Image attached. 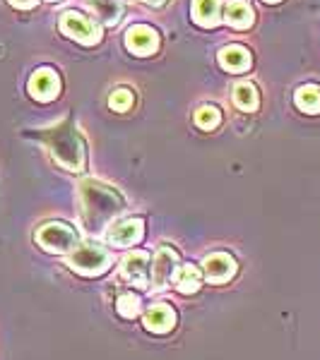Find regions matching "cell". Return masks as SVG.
Instances as JSON below:
<instances>
[{"label": "cell", "mask_w": 320, "mask_h": 360, "mask_svg": "<svg viewBox=\"0 0 320 360\" xmlns=\"http://www.w3.org/2000/svg\"><path fill=\"white\" fill-rule=\"evenodd\" d=\"M80 202H82V219L90 231H101L123 212V197L113 188L99 180H82L80 183Z\"/></svg>", "instance_id": "obj_1"}, {"label": "cell", "mask_w": 320, "mask_h": 360, "mask_svg": "<svg viewBox=\"0 0 320 360\" xmlns=\"http://www.w3.org/2000/svg\"><path fill=\"white\" fill-rule=\"evenodd\" d=\"M37 137L46 144V149L51 152L58 166H63L66 171H73V173L85 171V164H87L85 142H82V137H80V132L75 130L73 123L63 120V123L39 132Z\"/></svg>", "instance_id": "obj_2"}, {"label": "cell", "mask_w": 320, "mask_h": 360, "mask_svg": "<svg viewBox=\"0 0 320 360\" xmlns=\"http://www.w3.org/2000/svg\"><path fill=\"white\" fill-rule=\"evenodd\" d=\"M68 266L82 276H101L111 266V252L97 243H85L73 250L68 257Z\"/></svg>", "instance_id": "obj_3"}, {"label": "cell", "mask_w": 320, "mask_h": 360, "mask_svg": "<svg viewBox=\"0 0 320 360\" xmlns=\"http://www.w3.org/2000/svg\"><path fill=\"white\" fill-rule=\"evenodd\" d=\"M37 243L46 252H70L78 248V231L70 224L49 221L37 231Z\"/></svg>", "instance_id": "obj_4"}, {"label": "cell", "mask_w": 320, "mask_h": 360, "mask_svg": "<svg viewBox=\"0 0 320 360\" xmlns=\"http://www.w3.org/2000/svg\"><path fill=\"white\" fill-rule=\"evenodd\" d=\"M61 29L68 34L70 39H75V41H80L85 46H92V44H97L99 39H101V27H99L94 20H90L87 15L75 13V10L63 13Z\"/></svg>", "instance_id": "obj_5"}, {"label": "cell", "mask_w": 320, "mask_h": 360, "mask_svg": "<svg viewBox=\"0 0 320 360\" xmlns=\"http://www.w3.org/2000/svg\"><path fill=\"white\" fill-rule=\"evenodd\" d=\"M121 274L128 283H133L135 288H147L149 286V255L144 250H133L130 255H125L123 264H121Z\"/></svg>", "instance_id": "obj_6"}, {"label": "cell", "mask_w": 320, "mask_h": 360, "mask_svg": "<svg viewBox=\"0 0 320 360\" xmlns=\"http://www.w3.org/2000/svg\"><path fill=\"white\" fill-rule=\"evenodd\" d=\"M176 269H178V252L168 245H161L156 250L152 266H149V271H152V283L156 288H164L168 281H173Z\"/></svg>", "instance_id": "obj_7"}, {"label": "cell", "mask_w": 320, "mask_h": 360, "mask_svg": "<svg viewBox=\"0 0 320 360\" xmlns=\"http://www.w3.org/2000/svg\"><path fill=\"white\" fill-rule=\"evenodd\" d=\"M236 259L226 252H212L202 262V274H205L209 283H226L236 274Z\"/></svg>", "instance_id": "obj_8"}, {"label": "cell", "mask_w": 320, "mask_h": 360, "mask_svg": "<svg viewBox=\"0 0 320 360\" xmlns=\"http://www.w3.org/2000/svg\"><path fill=\"white\" fill-rule=\"evenodd\" d=\"M144 236V221L142 219H128V221H121L109 229L106 240L109 245L113 248H130L137 245Z\"/></svg>", "instance_id": "obj_9"}, {"label": "cell", "mask_w": 320, "mask_h": 360, "mask_svg": "<svg viewBox=\"0 0 320 360\" xmlns=\"http://www.w3.org/2000/svg\"><path fill=\"white\" fill-rule=\"evenodd\" d=\"M125 46H128V51H133L135 56H152L154 51L159 49V34L147 25H135L128 29Z\"/></svg>", "instance_id": "obj_10"}, {"label": "cell", "mask_w": 320, "mask_h": 360, "mask_svg": "<svg viewBox=\"0 0 320 360\" xmlns=\"http://www.w3.org/2000/svg\"><path fill=\"white\" fill-rule=\"evenodd\" d=\"M58 91H61V79L49 68L37 70L32 75V79H29V94L37 98V101H54Z\"/></svg>", "instance_id": "obj_11"}, {"label": "cell", "mask_w": 320, "mask_h": 360, "mask_svg": "<svg viewBox=\"0 0 320 360\" xmlns=\"http://www.w3.org/2000/svg\"><path fill=\"white\" fill-rule=\"evenodd\" d=\"M142 324H144V329L152 332V334H166L176 327V312H173L171 305L156 303L144 312Z\"/></svg>", "instance_id": "obj_12"}, {"label": "cell", "mask_w": 320, "mask_h": 360, "mask_svg": "<svg viewBox=\"0 0 320 360\" xmlns=\"http://www.w3.org/2000/svg\"><path fill=\"white\" fill-rule=\"evenodd\" d=\"M202 286V271L195 264H181L173 274V288L183 295L197 293Z\"/></svg>", "instance_id": "obj_13"}, {"label": "cell", "mask_w": 320, "mask_h": 360, "mask_svg": "<svg viewBox=\"0 0 320 360\" xmlns=\"http://www.w3.org/2000/svg\"><path fill=\"white\" fill-rule=\"evenodd\" d=\"M219 65L229 72H243L251 68V53L243 46H226L219 51Z\"/></svg>", "instance_id": "obj_14"}, {"label": "cell", "mask_w": 320, "mask_h": 360, "mask_svg": "<svg viewBox=\"0 0 320 360\" xmlns=\"http://www.w3.org/2000/svg\"><path fill=\"white\" fill-rule=\"evenodd\" d=\"M90 8L109 27L118 25L121 17H123V3L121 0H90Z\"/></svg>", "instance_id": "obj_15"}, {"label": "cell", "mask_w": 320, "mask_h": 360, "mask_svg": "<svg viewBox=\"0 0 320 360\" xmlns=\"http://www.w3.org/2000/svg\"><path fill=\"white\" fill-rule=\"evenodd\" d=\"M224 20L236 29H248L253 25V8L248 3H243V0H231L226 5Z\"/></svg>", "instance_id": "obj_16"}, {"label": "cell", "mask_w": 320, "mask_h": 360, "mask_svg": "<svg viewBox=\"0 0 320 360\" xmlns=\"http://www.w3.org/2000/svg\"><path fill=\"white\" fill-rule=\"evenodd\" d=\"M193 20L200 27H214L219 22V0H193Z\"/></svg>", "instance_id": "obj_17"}, {"label": "cell", "mask_w": 320, "mask_h": 360, "mask_svg": "<svg viewBox=\"0 0 320 360\" xmlns=\"http://www.w3.org/2000/svg\"><path fill=\"white\" fill-rule=\"evenodd\" d=\"M234 103L241 111H255L258 108V103H260V96H258V89L251 84V82H241V84H236V89H234Z\"/></svg>", "instance_id": "obj_18"}, {"label": "cell", "mask_w": 320, "mask_h": 360, "mask_svg": "<svg viewBox=\"0 0 320 360\" xmlns=\"http://www.w3.org/2000/svg\"><path fill=\"white\" fill-rule=\"evenodd\" d=\"M296 106L301 108L304 113H320V89L318 86H301L294 96Z\"/></svg>", "instance_id": "obj_19"}, {"label": "cell", "mask_w": 320, "mask_h": 360, "mask_svg": "<svg viewBox=\"0 0 320 360\" xmlns=\"http://www.w3.org/2000/svg\"><path fill=\"white\" fill-rule=\"evenodd\" d=\"M195 123L202 130H214V127H219V123H222V113H219L217 106H200L195 111Z\"/></svg>", "instance_id": "obj_20"}, {"label": "cell", "mask_w": 320, "mask_h": 360, "mask_svg": "<svg viewBox=\"0 0 320 360\" xmlns=\"http://www.w3.org/2000/svg\"><path fill=\"white\" fill-rule=\"evenodd\" d=\"M116 310H118L121 317L133 319L140 315V310H142V300H140L135 293H123L118 298V303H116Z\"/></svg>", "instance_id": "obj_21"}, {"label": "cell", "mask_w": 320, "mask_h": 360, "mask_svg": "<svg viewBox=\"0 0 320 360\" xmlns=\"http://www.w3.org/2000/svg\"><path fill=\"white\" fill-rule=\"evenodd\" d=\"M109 106L113 108V111H118V113H123L128 111V108L133 106V91H128V89H116L111 98H109Z\"/></svg>", "instance_id": "obj_22"}, {"label": "cell", "mask_w": 320, "mask_h": 360, "mask_svg": "<svg viewBox=\"0 0 320 360\" xmlns=\"http://www.w3.org/2000/svg\"><path fill=\"white\" fill-rule=\"evenodd\" d=\"M10 3H13L15 8H34L39 0H10Z\"/></svg>", "instance_id": "obj_23"}, {"label": "cell", "mask_w": 320, "mask_h": 360, "mask_svg": "<svg viewBox=\"0 0 320 360\" xmlns=\"http://www.w3.org/2000/svg\"><path fill=\"white\" fill-rule=\"evenodd\" d=\"M144 3H147V5H154V8H159V5H164L166 0H144Z\"/></svg>", "instance_id": "obj_24"}, {"label": "cell", "mask_w": 320, "mask_h": 360, "mask_svg": "<svg viewBox=\"0 0 320 360\" xmlns=\"http://www.w3.org/2000/svg\"><path fill=\"white\" fill-rule=\"evenodd\" d=\"M265 3H279V0H265Z\"/></svg>", "instance_id": "obj_25"}, {"label": "cell", "mask_w": 320, "mask_h": 360, "mask_svg": "<svg viewBox=\"0 0 320 360\" xmlns=\"http://www.w3.org/2000/svg\"><path fill=\"white\" fill-rule=\"evenodd\" d=\"M51 3H58V0H51Z\"/></svg>", "instance_id": "obj_26"}]
</instances>
